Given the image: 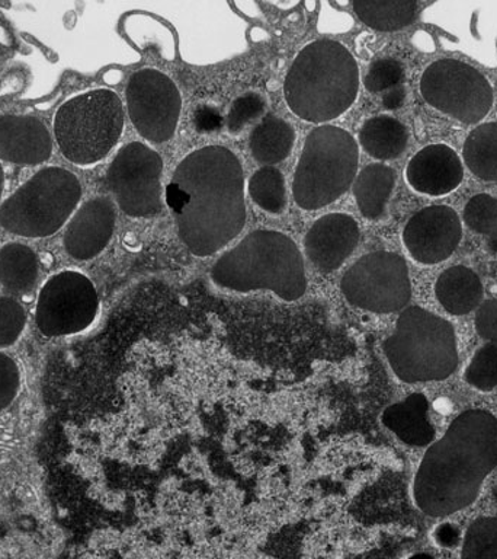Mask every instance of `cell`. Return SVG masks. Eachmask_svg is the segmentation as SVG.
I'll return each mask as SVG.
<instances>
[{"mask_svg":"<svg viewBox=\"0 0 497 559\" xmlns=\"http://www.w3.org/2000/svg\"><path fill=\"white\" fill-rule=\"evenodd\" d=\"M81 199L76 175L47 166L0 205V226L22 238H47L65 225Z\"/></svg>","mask_w":497,"mask_h":559,"instance_id":"8","label":"cell"},{"mask_svg":"<svg viewBox=\"0 0 497 559\" xmlns=\"http://www.w3.org/2000/svg\"><path fill=\"white\" fill-rule=\"evenodd\" d=\"M383 348L391 370L404 383L444 380L457 370L453 326L419 306L401 310Z\"/></svg>","mask_w":497,"mask_h":559,"instance_id":"5","label":"cell"},{"mask_svg":"<svg viewBox=\"0 0 497 559\" xmlns=\"http://www.w3.org/2000/svg\"><path fill=\"white\" fill-rule=\"evenodd\" d=\"M159 153L144 143L125 144L109 165L107 183L126 216L150 217L161 212Z\"/></svg>","mask_w":497,"mask_h":559,"instance_id":"12","label":"cell"},{"mask_svg":"<svg viewBox=\"0 0 497 559\" xmlns=\"http://www.w3.org/2000/svg\"><path fill=\"white\" fill-rule=\"evenodd\" d=\"M21 388L20 367L4 353H0V411L15 401Z\"/></svg>","mask_w":497,"mask_h":559,"instance_id":"34","label":"cell"},{"mask_svg":"<svg viewBox=\"0 0 497 559\" xmlns=\"http://www.w3.org/2000/svg\"><path fill=\"white\" fill-rule=\"evenodd\" d=\"M464 222L475 234L484 236L497 251V199L487 194L471 197L464 207Z\"/></svg>","mask_w":497,"mask_h":559,"instance_id":"28","label":"cell"},{"mask_svg":"<svg viewBox=\"0 0 497 559\" xmlns=\"http://www.w3.org/2000/svg\"><path fill=\"white\" fill-rule=\"evenodd\" d=\"M496 467L497 418L484 409L464 411L423 456L414 501L431 518L457 513L477 500L484 479Z\"/></svg>","mask_w":497,"mask_h":559,"instance_id":"2","label":"cell"},{"mask_svg":"<svg viewBox=\"0 0 497 559\" xmlns=\"http://www.w3.org/2000/svg\"><path fill=\"white\" fill-rule=\"evenodd\" d=\"M166 195L179 238L196 257L220 251L246 223L243 168L227 147L190 153L174 169Z\"/></svg>","mask_w":497,"mask_h":559,"instance_id":"1","label":"cell"},{"mask_svg":"<svg viewBox=\"0 0 497 559\" xmlns=\"http://www.w3.org/2000/svg\"><path fill=\"white\" fill-rule=\"evenodd\" d=\"M474 323L482 338L497 343V299H488L480 305Z\"/></svg>","mask_w":497,"mask_h":559,"instance_id":"35","label":"cell"},{"mask_svg":"<svg viewBox=\"0 0 497 559\" xmlns=\"http://www.w3.org/2000/svg\"><path fill=\"white\" fill-rule=\"evenodd\" d=\"M4 190V170L2 164H0V199H2Z\"/></svg>","mask_w":497,"mask_h":559,"instance_id":"38","label":"cell"},{"mask_svg":"<svg viewBox=\"0 0 497 559\" xmlns=\"http://www.w3.org/2000/svg\"><path fill=\"white\" fill-rule=\"evenodd\" d=\"M409 559H434L431 557V555L427 554H417L413 555V557H410Z\"/></svg>","mask_w":497,"mask_h":559,"instance_id":"39","label":"cell"},{"mask_svg":"<svg viewBox=\"0 0 497 559\" xmlns=\"http://www.w3.org/2000/svg\"><path fill=\"white\" fill-rule=\"evenodd\" d=\"M340 290L349 304L366 312H399L412 299L408 262L395 252L366 253L343 274Z\"/></svg>","mask_w":497,"mask_h":559,"instance_id":"10","label":"cell"},{"mask_svg":"<svg viewBox=\"0 0 497 559\" xmlns=\"http://www.w3.org/2000/svg\"><path fill=\"white\" fill-rule=\"evenodd\" d=\"M265 111V100L256 94L240 96L231 105L229 116H227V129L231 134H238L248 124L256 120Z\"/></svg>","mask_w":497,"mask_h":559,"instance_id":"33","label":"cell"},{"mask_svg":"<svg viewBox=\"0 0 497 559\" xmlns=\"http://www.w3.org/2000/svg\"><path fill=\"white\" fill-rule=\"evenodd\" d=\"M213 282L239 293L268 290L295 301L307 292L303 255L281 231L255 230L214 264Z\"/></svg>","mask_w":497,"mask_h":559,"instance_id":"4","label":"cell"},{"mask_svg":"<svg viewBox=\"0 0 497 559\" xmlns=\"http://www.w3.org/2000/svg\"><path fill=\"white\" fill-rule=\"evenodd\" d=\"M461 559H497V518H480L470 524Z\"/></svg>","mask_w":497,"mask_h":559,"instance_id":"29","label":"cell"},{"mask_svg":"<svg viewBox=\"0 0 497 559\" xmlns=\"http://www.w3.org/2000/svg\"><path fill=\"white\" fill-rule=\"evenodd\" d=\"M435 542L443 548H456L458 544H460L461 533L458 531L457 526H453L451 523L440 524L439 527H436L434 533Z\"/></svg>","mask_w":497,"mask_h":559,"instance_id":"36","label":"cell"},{"mask_svg":"<svg viewBox=\"0 0 497 559\" xmlns=\"http://www.w3.org/2000/svg\"><path fill=\"white\" fill-rule=\"evenodd\" d=\"M360 242V226L344 213L326 214L314 222L304 238L308 260L322 273L338 270Z\"/></svg>","mask_w":497,"mask_h":559,"instance_id":"16","label":"cell"},{"mask_svg":"<svg viewBox=\"0 0 497 559\" xmlns=\"http://www.w3.org/2000/svg\"><path fill=\"white\" fill-rule=\"evenodd\" d=\"M52 138L37 117H0V159L21 166H35L50 159Z\"/></svg>","mask_w":497,"mask_h":559,"instance_id":"18","label":"cell"},{"mask_svg":"<svg viewBox=\"0 0 497 559\" xmlns=\"http://www.w3.org/2000/svg\"><path fill=\"white\" fill-rule=\"evenodd\" d=\"M352 7L366 26L384 33L405 28L419 13V3L412 0H361Z\"/></svg>","mask_w":497,"mask_h":559,"instance_id":"24","label":"cell"},{"mask_svg":"<svg viewBox=\"0 0 497 559\" xmlns=\"http://www.w3.org/2000/svg\"><path fill=\"white\" fill-rule=\"evenodd\" d=\"M99 312L94 283L78 271L52 275L39 292L35 322L43 335L68 336L87 330Z\"/></svg>","mask_w":497,"mask_h":559,"instance_id":"11","label":"cell"},{"mask_svg":"<svg viewBox=\"0 0 497 559\" xmlns=\"http://www.w3.org/2000/svg\"><path fill=\"white\" fill-rule=\"evenodd\" d=\"M61 155L78 166L98 164L124 130L120 96L109 90L83 92L57 109L52 122Z\"/></svg>","mask_w":497,"mask_h":559,"instance_id":"7","label":"cell"},{"mask_svg":"<svg viewBox=\"0 0 497 559\" xmlns=\"http://www.w3.org/2000/svg\"><path fill=\"white\" fill-rule=\"evenodd\" d=\"M38 260L26 245L7 243L0 248V284L13 293H29L37 284Z\"/></svg>","mask_w":497,"mask_h":559,"instance_id":"25","label":"cell"},{"mask_svg":"<svg viewBox=\"0 0 497 559\" xmlns=\"http://www.w3.org/2000/svg\"><path fill=\"white\" fill-rule=\"evenodd\" d=\"M464 162L475 177L497 182V122L471 131L464 143Z\"/></svg>","mask_w":497,"mask_h":559,"instance_id":"26","label":"cell"},{"mask_svg":"<svg viewBox=\"0 0 497 559\" xmlns=\"http://www.w3.org/2000/svg\"><path fill=\"white\" fill-rule=\"evenodd\" d=\"M466 383L482 392L497 388V343L480 348L465 370Z\"/></svg>","mask_w":497,"mask_h":559,"instance_id":"30","label":"cell"},{"mask_svg":"<svg viewBox=\"0 0 497 559\" xmlns=\"http://www.w3.org/2000/svg\"><path fill=\"white\" fill-rule=\"evenodd\" d=\"M462 239V225L456 210L448 205H429L413 214L403 230L410 255L422 264L434 265L448 260Z\"/></svg>","mask_w":497,"mask_h":559,"instance_id":"14","label":"cell"},{"mask_svg":"<svg viewBox=\"0 0 497 559\" xmlns=\"http://www.w3.org/2000/svg\"><path fill=\"white\" fill-rule=\"evenodd\" d=\"M421 94L431 107L464 124H477L495 103L488 79L473 66L453 59L427 66L421 78Z\"/></svg>","mask_w":497,"mask_h":559,"instance_id":"9","label":"cell"},{"mask_svg":"<svg viewBox=\"0 0 497 559\" xmlns=\"http://www.w3.org/2000/svg\"><path fill=\"white\" fill-rule=\"evenodd\" d=\"M404 70L396 59L375 60L365 76V87L373 94L390 91L403 81Z\"/></svg>","mask_w":497,"mask_h":559,"instance_id":"32","label":"cell"},{"mask_svg":"<svg viewBox=\"0 0 497 559\" xmlns=\"http://www.w3.org/2000/svg\"><path fill=\"white\" fill-rule=\"evenodd\" d=\"M360 148L347 130L318 126L305 138L296 165L292 194L303 210L326 207L355 181Z\"/></svg>","mask_w":497,"mask_h":559,"instance_id":"6","label":"cell"},{"mask_svg":"<svg viewBox=\"0 0 497 559\" xmlns=\"http://www.w3.org/2000/svg\"><path fill=\"white\" fill-rule=\"evenodd\" d=\"M360 91V69L351 51L334 39H317L295 56L283 94L301 120L327 122L347 112Z\"/></svg>","mask_w":497,"mask_h":559,"instance_id":"3","label":"cell"},{"mask_svg":"<svg viewBox=\"0 0 497 559\" xmlns=\"http://www.w3.org/2000/svg\"><path fill=\"white\" fill-rule=\"evenodd\" d=\"M248 194L257 207L265 212L279 214L286 210V181L282 174L274 166H264L252 175L248 181Z\"/></svg>","mask_w":497,"mask_h":559,"instance_id":"27","label":"cell"},{"mask_svg":"<svg viewBox=\"0 0 497 559\" xmlns=\"http://www.w3.org/2000/svg\"><path fill=\"white\" fill-rule=\"evenodd\" d=\"M408 140L405 127L396 118L388 116L369 118L360 131L362 148L378 160L399 157L408 146Z\"/></svg>","mask_w":497,"mask_h":559,"instance_id":"22","label":"cell"},{"mask_svg":"<svg viewBox=\"0 0 497 559\" xmlns=\"http://www.w3.org/2000/svg\"><path fill=\"white\" fill-rule=\"evenodd\" d=\"M405 178L421 194L440 197L457 190L464 179L458 153L447 144H429L410 159Z\"/></svg>","mask_w":497,"mask_h":559,"instance_id":"17","label":"cell"},{"mask_svg":"<svg viewBox=\"0 0 497 559\" xmlns=\"http://www.w3.org/2000/svg\"><path fill=\"white\" fill-rule=\"evenodd\" d=\"M396 186V173L390 166H365L353 182V197L362 216L375 221L386 212L388 200Z\"/></svg>","mask_w":497,"mask_h":559,"instance_id":"21","label":"cell"},{"mask_svg":"<svg viewBox=\"0 0 497 559\" xmlns=\"http://www.w3.org/2000/svg\"><path fill=\"white\" fill-rule=\"evenodd\" d=\"M295 133L282 118L268 116L253 129L251 134L252 156L259 164L272 166L287 159L294 146Z\"/></svg>","mask_w":497,"mask_h":559,"instance_id":"23","label":"cell"},{"mask_svg":"<svg viewBox=\"0 0 497 559\" xmlns=\"http://www.w3.org/2000/svg\"><path fill=\"white\" fill-rule=\"evenodd\" d=\"M381 423L409 445H427L435 439V428L427 418V400L423 393H412L401 402L388 406Z\"/></svg>","mask_w":497,"mask_h":559,"instance_id":"19","label":"cell"},{"mask_svg":"<svg viewBox=\"0 0 497 559\" xmlns=\"http://www.w3.org/2000/svg\"><path fill=\"white\" fill-rule=\"evenodd\" d=\"M25 323L24 306L13 297H0V348L15 344L24 331Z\"/></svg>","mask_w":497,"mask_h":559,"instance_id":"31","label":"cell"},{"mask_svg":"<svg viewBox=\"0 0 497 559\" xmlns=\"http://www.w3.org/2000/svg\"><path fill=\"white\" fill-rule=\"evenodd\" d=\"M435 296L448 313L462 317L482 305V280L464 265L451 266L436 280Z\"/></svg>","mask_w":497,"mask_h":559,"instance_id":"20","label":"cell"},{"mask_svg":"<svg viewBox=\"0 0 497 559\" xmlns=\"http://www.w3.org/2000/svg\"><path fill=\"white\" fill-rule=\"evenodd\" d=\"M404 90L403 87L396 86L392 90L388 91L386 95H384L383 104L387 109H396L399 108L404 100Z\"/></svg>","mask_w":497,"mask_h":559,"instance_id":"37","label":"cell"},{"mask_svg":"<svg viewBox=\"0 0 497 559\" xmlns=\"http://www.w3.org/2000/svg\"><path fill=\"white\" fill-rule=\"evenodd\" d=\"M493 497H495V500L497 501V485L495 489H493Z\"/></svg>","mask_w":497,"mask_h":559,"instance_id":"40","label":"cell"},{"mask_svg":"<svg viewBox=\"0 0 497 559\" xmlns=\"http://www.w3.org/2000/svg\"><path fill=\"white\" fill-rule=\"evenodd\" d=\"M125 98L130 120L142 138L151 143H165L173 138L182 98L172 79L159 70H138L130 78Z\"/></svg>","mask_w":497,"mask_h":559,"instance_id":"13","label":"cell"},{"mask_svg":"<svg viewBox=\"0 0 497 559\" xmlns=\"http://www.w3.org/2000/svg\"><path fill=\"white\" fill-rule=\"evenodd\" d=\"M116 205L108 197L86 201L65 227V252L76 261L98 257L107 248L116 229Z\"/></svg>","mask_w":497,"mask_h":559,"instance_id":"15","label":"cell"}]
</instances>
